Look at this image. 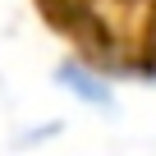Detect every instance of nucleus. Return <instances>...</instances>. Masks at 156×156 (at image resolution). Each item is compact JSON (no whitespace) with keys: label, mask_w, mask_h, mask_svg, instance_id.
Listing matches in <instances>:
<instances>
[{"label":"nucleus","mask_w":156,"mask_h":156,"mask_svg":"<svg viewBox=\"0 0 156 156\" xmlns=\"http://www.w3.org/2000/svg\"><path fill=\"white\" fill-rule=\"evenodd\" d=\"M55 78H60V83H64L78 101H87V106H97V110H110V106H115L110 87L101 83L97 73H87L83 64H60V69H55Z\"/></svg>","instance_id":"f257e3e1"}]
</instances>
